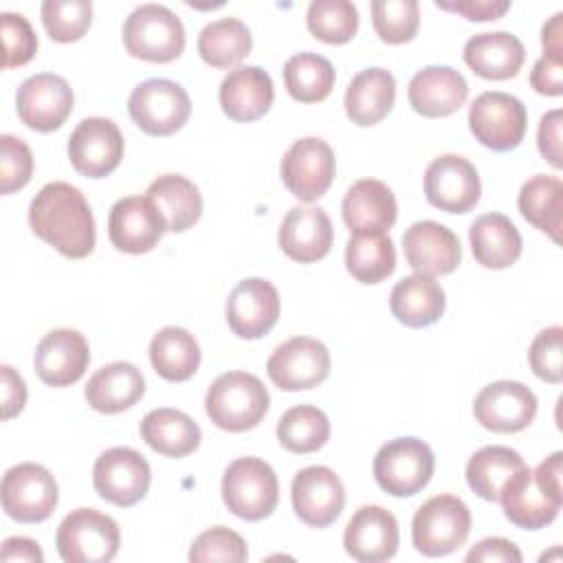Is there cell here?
Here are the masks:
<instances>
[{
	"label": "cell",
	"instance_id": "6da1fadb",
	"mask_svg": "<svg viewBox=\"0 0 563 563\" xmlns=\"http://www.w3.org/2000/svg\"><path fill=\"white\" fill-rule=\"evenodd\" d=\"M33 233L70 260H81L95 249V218L84 194L62 180L44 185L29 205Z\"/></svg>",
	"mask_w": 563,
	"mask_h": 563
},
{
	"label": "cell",
	"instance_id": "7a4b0ae2",
	"mask_svg": "<svg viewBox=\"0 0 563 563\" xmlns=\"http://www.w3.org/2000/svg\"><path fill=\"white\" fill-rule=\"evenodd\" d=\"M561 473H563L561 451L545 457L534 471L523 466L504 486L497 499L506 517L523 530H539L552 523L563 504Z\"/></svg>",
	"mask_w": 563,
	"mask_h": 563
},
{
	"label": "cell",
	"instance_id": "3957f363",
	"mask_svg": "<svg viewBox=\"0 0 563 563\" xmlns=\"http://www.w3.org/2000/svg\"><path fill=\"white\" fill-rule=\"evenodd\" d=\"M271 405L264 383L249 372L220 374L207 389L205 409L211 422L224 431H246L262 422Z\"/></svg>",
	"mask_w": 563,
	"mask_h": 563
},
{
	"label": "cell",
	"instance_id": "277c9868",
	"mask_svg": "<svg viewBox=\"0 0 563 563\" xmlns=\"http://www.w3.org/2000/svg\"><path fill=\"white\" fill-rule=\"evenodd\" d=\"M123 44L132 57L165 64L183 53L185 26L172 9L147 2L125 18Z\"/></svg>",
	"mask_w": 563,
	"mask_h": 563
},
{
	"label": "cell",
	"instance_id": "5b68a950",
	"mask_svg": "<svg viewBox=\"0 0 563 563\" xmlns=\"http://www.w3.org/2000/svg\"><path fill=\"white\" fill-rule=\"evenodd\" d=\"M121 534L112 517L95 508L68 512L55 534V545L66 563H108L119 552Z\"/></svg>",
	"mask_w": 563,
	"mask_h": 563
},
{
	"label": "cell",
	"instance_id": "8992f818",
	"mask_svg": "<svg viewBox=\"0 0 563 563\" xmlns=\"http://www.w3.org/2000/svg\"><path fill=\"white\" fill-rule=\"evenodd\" d=\"M222 499L235 517L260 521L277 506V475L271 464L260 457H238L224 471Z\"/></svg>",
	"mask_w": 563,
	"mask_h": 563
},
{
	"label": "cell",
	"instance_id": "52a82bcc",
	"mask_svg": "<svg viewBox=\"0 0 563 563\" xmlns=\"http://www.w3.org/2000/svg\"><path fill=\"white\" fill-rule=\"evenodd\" d=\"M471 532V510L455 495H435L413 515L411 539L420 554L444 556L457 550Z\"/></svg>",
	"mask_w": 563,
	"mask_h": 563
},
{
	"label": "cell",
	"instance_id": "ba28073f",
	"mask_svg": "<svg viewBox=\"0 0 563 563\" xmlns=\"http://www.w3.org/2000/svg\"><path fill=\"white\" fill-rule=\"evenodd\" d=\"M433 451L418 438H396L383 444L374 457L376 484L394 497L420 493L433 475Z\"/></svg>",
	"mask_w": 563,
	"mask_h": 563
},
{
	"label": "cell",
	"instance_id": "9c48e42d",
	"mask_svg": "<svg viewBox=\"0 0 563 563\" xmlns=\"http://www.w3.org/2000/svg\"><path fill=\"white\" fill-rule=\"evenodd\" d=\"M468 128L484 147L495 152H508L523 141L528 128V112L517 97L499 90H488L475 97V101L471 103Z\"/></svg>",
	"mask_w": 563,
	"mask_h": 563
},
{
	"label": "cell",
	"instance_id": "30bf717a",
	"mask_svg": "<svg viewBox=\"0 0 563 563\" xmlns=\"http://www.w3.org/2000/svg\"><path fill=\"white\" fill-rule=\"evenodd\" d=\"M128 110L143 132L152 136H169L187 123L191 101L180 84L169 79H147L130 92Z\"/></svg>",
	"mask_w": 563,
	"mask_h": 563
},
{
	"label": "cell",
	"instance_id": "8fae6325",
	"mask_svg": "<svg viewBox=\"0 0 563 563\" xmlns=\"http://www.w3.org/2000/svg\"><path fill=\"white\" fill-rule=\"evenodd\" d=\"M4 512L20 523H37L57 506V482L48 468L33 462L11 466L0 484Z\"/></svg>",
	"mask_w": 563,
	"mask_h": 563
},
{
	"label": "cell",
	"instance_id": "7c38bea8",
	"mask_svg": "<svg viewBox=\"0 0 563 563\" xmlns=\"http://www.w3.org/2000/svg\"><path fill=\"white\" fill-rule=\"evenodd\" d=\"M152 473L147 460L130 446L103 451L92 468L95 490L110 504L128 508L141 501L150 488Z\"/></svg>",
	"mask_w": 563,
	"mask_h": 563
},
{
	"label": "cell",
	"instance_id": "4fadbf2b",
	"mask_svg": "<svg viewBox=\"0 0 563 563\" xmlns=\"http://www.w3.org/2000/svg\"><path fill=\"white\" fill-rule=\"evenodd\" d=\"M334 172V152L317 136L295 141L282 158V180L286 189L303 202L321 198L330 189Z\"/></svg>",
	"mask_w": 563,
	"mask_h": 563
},
{
	"label": "cell",
	"instance_id": "5bb4252c",
	"mask_svg": "<svg viewBox=\"0 0 563 563\" xmlns=\"http://www.w3.org/2000/svg\"><path fill=\"white\" fill-rule=\"evenodd\" d=\"M266 372L284 391L312 389L330 374V352L312 336H292L273 350Z\"/></svg>",
	"mask_w": 563,
	"mask_h": 563
},
{
	"label": "cell",
	"instance_id": "9a60e30c",
	"mask_svg": "<svg viewBox=\"0 0 563 563\" xmlns=\"http://www.w3.org/2000/svg\"><path fill=\"white\" fill-rule=\"evenodd\" d=\"M68 158L73 167L88 178H103L114 172L123 158V136L112 119L88 117L68 139Z\"/></svg>",
	"mask_w": 563,
	"mask_h": 563
},
{
	"label": "cell",
	"instance_id": "2e32d148",
	"mask_svg": "<svg viewBox=\"0 0 563 563\" xmlns=\"http://www.w3.org/2000/svg\"><path fill=\"white\" fill-rule=\"evenodd\" d=\"M165 231L167 222L150 196H128L110 209L108 238L123 253L141 255L152 251Z\"/></svg>",
	"mask_w": 563,
	"mask_h": 563
},
{
	"label": "cell",
	"instance_id": "e0dca14e",
	"mask_svg": "<svg viewBox=\"0 0 563 563\" xmlns=\"http://www.w3.org/2000/svg\"><path fill=\"white\" fill-rule=\"evenodd\" d=\"M482 194L479 174L473 163L457 154L433 158L424 172L427 200L446 213L471 211Z\"/></svg>",
	"mask_w": 563,
	"mask_h": 563
},
{
	"label": "cell",
	"instance_id": "ac0fdd59",
	"mask_svg": "<svg viewBox=\"0 0 563 563\" xmlns=\"http://www.w3.org/2000/svg\"><path fill=\"white\" fill-rule=\"evenodd\" d=\"M18 117L37 132H53L73 112V90L68 81L53 73H37L24 79L15 95Z\"/></svg>",
	"mask_w": 563,
	"mask_h": 563
},
{
	"label": "cell",
	"instance_id": "d6986e66",
	"mask_svg": "<svg viewBox=\"0 0 563 563\" xmlns=\"http://www.w3.org/2000/svg\"><path fill=\"white\" fill-rule=\"evenodd\" d=\"M473 413L488 431L517 433L534 420L537 396L517 380H497L475 396Z\"/></svg>",
	"mask_w": 563,
	"mask_h": 563
},
{
	"label": "cell",
	"instance_id": "ffe728a7",
	"mask_svg": "<svg viewBox=\"0 0 563 563\" xmlns=\"http://www.w3.org/2000/svg\"><path fill=\"white\" fill-rule=\"evenodd\" d=\"M292 508L297 517L312 528L334 523L345 504V488L339 475L328 466H306L292 477Z\"/></svg>",
	"mask_w": 563,
	"mask_h": 563
},
{
	"label": "cell",
	"instance_id": "44dd1931",
	"mask_svg": "<svg viewBox=\"0 0 563 563\" xmlns=\"http://www.w3.org/2000/svg\"><path fill=\"white\" fill-rule=\"evenodd\" d=\"M279 317V292L262 279L238 282L227 299V323L242 339H260L271 332Z\"/></svg>",
	"mask_w": 563,
	"mask_h": 563
},
{
	"label": "cell",
	"instance_id": "7402d4cb",
	"mask_svg": "<svg viewBox=\"0 0 563 563\" xmlns=\"http://www.w3.org/2000/svg\"><path fill=\"white\" fill-rule=\"evenodd\" d=\"M402 251L407 264L427 277L449 275L462 260L457 235L440 222L420 220L402 233Z\"/></svg>",
	"mask_w": 563,
	"mask_h": 563
},
{
	"label": "cell",
	"instance_id": "603a6c76",
	"mask_svg": "<svg viewBox=\"0 0 563 563\" xmlns=\"http://www.w3.org/2000/svg\"><path fill=\"white\" fill-rule=\"evenodd\" d=\"M90 363V347L81 332L57 328L44 334L35 350V372L53 387H68L77 383Z\"/></svg>",
	"mask_w": 563,
	"mask_h": 563
},
{
	"label": "cell",
	"instance_id": "cb8c5ba5",
	"mask_svg": "<svg viewBox=\"0 0 563 563\" xmlns=\"http://www.w3.org/2000/svg\"><path fill=\"white\" fill-rule=\"evenodd\" d=\"M398 521L380 506H361L345 526V552L361 563H380L398 550Z\"/></svg>",
	"mask_w": 563,
	"mask_h": 563
},
{
	"label": "cell",
	"instance_id": "d4e9b609",
	"mask_svg": "<svg viewBox=\"0 0 563 563\" xmlns=\"http://www.w3.org/2000/svg\"><path fill=\"white\" fill-rule=\"evenodd\" d=\"M334 229L321 207H292L277 231L279 249L299 264L319 262L330 253Z\"/></svg>",
	"mask_w": 563,
	"mask_h": 563
},
{
	"label": "cell",
	"instance_id": "484cf974",
	"mask_svg": "<svg viewBox=\"0 0 563 563\" xmlns=\"http://www.w3.org/2000/svg\"><path fill=\"white\" fill-rule=\"evenodd\" d=\"M407 97L409 106L422 117H449L464 106L468 84L451 66H427L411 77Z\"/></svg>",
	"mask_w": 563,
	"mask_h": 563
},
{
	"label": "cell",
	"instance_id": "4316f807",
	"mask_svg": "<svg viewBox=\"0 0 563 563\" xmlns=\"http://www.w3.org/2000/svg\"><path fill=\"white\" fill-rule=\"evenodd\" d=\"M273 99V79L260 66H238L220 84V106L229 119L240 123L264 117Z\"/></svg>",
	"mask_w": 563,
	"mask_h": 563
},
{
	"label": "cell",
	"instance_id": "83f0119b",
	"mask_svg": "<svg viewBox=\"0 0 563 563\" xmlns=\"http://www.w3.org/2000/svg\"><path fill=\"white\" fill-rule=\"evenodd\" d=\"M526 59L521 40L508 31L477 33L464 44L466 66L484 79H510Z\"/></svg>",
	"mask_w": 563,
	"mask_h": 563
},
{
	"label": "cell",
	"instance_id": "f1b7e54d",
	"mask_svg": "<svg viewBox=\"0 0 563 563\" xmlns=\"http://www.w3.org/2000/svg\"><path fill=\"white\" fill-rule=\"evenodd\" d=\"M343 222L350 227V231H387L398 216L396 196L391 189L376 180V178H363L356 180L343 198L341 205Z\"/></svg>",
	"mask_w": 563,
	"mask_h": 563
},
{
	"label": "cell",
	"instance_id": "f546056e",
	"mask_svg": "<svg viewBox=\"0 0 563 563\" xmlns=\"http://www.w3.org/2000/svg\"><path fill=\"white\" fill-rule=\"evenodd\" d=\"M86 400L99 413H119L130 409L145 394L141 369L128 361H117L97 369L86 385Z\"/></svg>",
	"mask_w": 563,
	"mask_h": 563
},
{
	"label": "cell",
	"instance_id": "4dcf8cb0",
	"mask_svg": "<svg viewBox=\"0 0 563 563\" xmlns=\"http://www.w3.org/2000/svg\"><path fill=\"white\" fill-rule=\"evenodd\" d=\"M396 99V79L385 68L356 73L345 90V112L352 123L367 128L385 119Z\"/></svg>",
	"mask_w": 563,
	"mask_h": 563
},
{
	"label": "cell",
	"instance_id": "1f68e13d",
	"mask_svg": "<svg viewBox=\"0 0 563 563\" xmlns=\"http://www.w3.org/2000/svg\"><path fill=\"white\" fill-rule=\"evenodd\" d=\"M444 290L433 277L413 273L402 277L389 295L391 314L409 328H427L444 314Z\"/></svg>",
	"mask_w": 563,
	"mask_h": 563
},
{
	"label": "cell",
	"instance_id": "d6a6232c",
	"mask_svg": "<svg viewBox=\"0 0 563 563\" xmlns=\"http://www.w3.org/2000/svg\"><path fill=\"white\" fill-rule=\"evenodd\" d=\"M471 251L484 268H508L521 255V235L504 213H484L468 229Z\"/></svg>",
	"mask_w": 563,
	"mask_h": 563
},
{
	"label": "cell",
	"instance_id": "836d02e7",
	"mask_svg": "<svg viewBox=\"0 0 563 563\" xmlns=\"http://www.w3.org/2000/svg\"><path fill=\"white\" fill-rule=\"evenodd\" d=\"M141 438L167 457H185L200 444V427L185 411L161 407L141 420Z\"/></svg>",
	"mask_w": 563,
	"mask_h": 563
},
{
	"label": "cell",
	"instance_id": "e575fe53",
	"mask_svg": "<svg viewBox=\"0 0 563 563\" xmlns=\"http://www.w3.org/2000/svg\"><path fill=\"white\" fill-rule=\"evenodd\" d=\"M145 196L161 209L167 231L180 233L194 227L202 213V196L198 187L178 174H165L152 180Z\"/></svg>",
	"mask_w": 563,
	"mask_h": 563
},
{
	"label": "cell",
	"instance_id": "d590c367",
	"mask_svg": "<svg viewBox=\"0 0 563 563\" xmlns=\"http://www.w3.org/2000/svg\"><path fill=\"white\" fill-rule=\"evenodd\" d=\"M345 266L361 284H378L396 268V249L383 231H354L345 246Z\"/></svg>",
	"mask_w": 563,
	"mask_h": 563
},
{
	"label": "cell",
	"instance_id": "8d00e7d4",
	"mask_svg": "<svg viewBox=\"0 0 563 563\" xmlns=\"http://www.w3.org/2000/svg\"><path fill=\"white\" fill-rule=\"evenodd\" d=\"M521 216L554 242H561L563 227V183L556 176L537 174L523 183L517 198Z\"/></svg>",
	"mask_w": 563,
	"mask_h": 563
},
{
	"label": "cell",
	"instance_id": "74e56055",
	"mask_svg": "<svg viewBox=\"0 0 563 563\" xmlns=\"http://www.w3.org/2000/svg\"><path fill=\"white\" fill-rule=\"evenodd\" d=\"M150 361L158 376L172 383L187 380L200 365V345L185 328L167 325L150 343Z\"/></svg>",
	"mask_w": 563,
	"mask_h": 563
},
{
	"label": "cell",
	"instance_id": "f35d334b",
	"mask_svg": "<svg viewBox=\"0 0 563 563\" xmlns=\"http://www.w3.org/2000/svg\"><path fill=\"white\" fill-rule=\"evenodd\" d=\"M526 466L523 457L510 446H484L466 464L468 486L486 501H497L504 486Z\"/></svg>",
	"mask_w": 563,
	"mask_h": 563
},
{
	"label": "cell",
	"instance_id": "ab89813d",
	"mask_svg": "<svg viewBox=\"0 0 563 563\" xmlns=\"http://www.w3.org/2000/svg\"><path fill=\"white\" fill-rule=\"evenodd\" d=\"M253 40L249 26L238 18H220L202 26L198 53L213 68H231L251 53Z\"/></svg>",
	"mask_w": 563,
	"mask_h": 563
},
{
	"label": "cell",
	"instance_id": "60d3db41",
	"mask_svg": "<svg viewBox=\"0 0 563 563\" xmlns=\"http://www.w3.org/2000/svg\"><path fill=\"white\" fill-rule=\"evenodd\" d=\"M334 66L317 53H297L284 64V86L295 101H323L334 88Z\"/></svg>",
	"mask_w": 563,
	"mask_h": 563
},
{
	"label": "cell",
	"instance_id": "b9f144b4",
	"mask_svg": "<svg viewBox=\"0 0 563 563\" xmlns=\"http://www.w3.org/2000/svg\"><path fill=\"white\" fill-rule=\"evenodd\" d=\"M330 438V420L314 405L290 407L277 422V440L290 453H312Z\"/></svg>",
	"mask_w": 563,
	"mask_h": 563
},
{
	"label": "cell",
	"instance_id": "7bdbcfd3",
	"mask_svg": "<svg viewBox=\"0 0 563 563\" xmlns=\"http://www.w3.org/2000/svg\"><path fill=\"white\" fill-rule=\"evenodd\" d=\"M306 22L317 40L345 44L358 31V11L350 0H312Z\"/></svg>",
	"mask_w": 563,
	"mask_h": 563
},
{
	"label": "cell",
	"instance_id": "ee69618b",
	"mask_svg": "<svg viewBox=\"0 0 563 563\" xmlns=\"http://www.w3.org/2000/svg\"><path fill=\"white\" fill-rule=\"evenodd\" d=\"M42 22L51 40L77 42L90 29L92 4L90 0H44Z\"/></svg>",
	"mask_w": 563,
	"mask_h": 563
},
{
	"label": "cell",
	"instance_id": "f6af8a7d",
	"mask_svg": "<svg viewBox=\"0 0 563 563\" xmlns=\"http://www.w3.org/2000/svg\"><path fill=\"white\" fill-rule=\"evenodd\" d=\"M372 24L376 35L387 44H405L413 40L420 24V7L416 0H374Z\"/></svg>",
	"mask_w": 563,
	"mask_h": 563
},
{
	"label": "cell",
	"instance_id": "bcb514c9",
	"mask_svg": "<svg viewBox=\"0 0 563 563\" xmlns=\"http://www.w3.org/2000/svg\"><path fill=\"white\" fill-rule=\"evenodd\" d=\"M249 550L246 541L233 532L231 528L216 526L205 530L196 537L189 548L191 563H207V561H227V563H242L246 561Z\"/></svg>",
	"mask_w": 563,
	"mask_h": 563
},
{
	"label": "cell",
	"instance_id": "7dc6e473",
	"mask_svg": "<svg viewBox=\"0 0 563 563\" xmlns=\"http://www.w3.org/2000/svg\"><path fill=\"white\" fill-rule=\"evenodd\" d=\"M528 361L541 380L559 385L563 380V328L541 330L528 350Z\"/></svg>",
	"mask_w": 563,
	"mask_h": 563
},
{
	"label": "cell",
	"instance_id": "c3c4849f",
	"mask_svg": "<svg viewBox=\"0 0 563 563\" xmlns=\"http://www.w3.org/2000/svg\"><path fill=\"white\" fill-rule=\"evenodd\" d=\"M0 18H2L0 29H2V44H4L2 66L13 68L31 62L37 51V37L29 20L11 11H4Z\"/></svg>",
	"mask_w": 563,
	"mask_h": 563
},
{
	"label": "cell",
	"instance_id": "681fc988",
	"mask_svg": "<svg viewBox=\"0 0 563 563\" xmlns=\"http://www.w3.org/2000/svg\"><path fill=\"white\" fill-rule=\"evenodd\" d=\"M0 147H2L0 191L11 194L15 189H22L31 180L33 154H31L29 145L13 134H2Z\"/></svg>",
	"mask_w": 563,
	"mask_h": 563
},
{
	"label": "cell",
	"instance_id": "f907efd6",
	"mask_svg": "<svg viewBox=\"0 0 563 563\" xmlns=\"http://www.w3.org/2000/svg\"><path fill=\"white\" fill-rule=\"evenodd\" d=\"M561 123H563V112L550 110L541 117L539 130H537V145L541 156L556 169L563 167V156H561Z\"/></svg>",
	"mask_w": 563,
	"mask_h": 563
},
{
	"label": "cell",
	"instance_id": "816d5d0a",
	"mask_svg": "<svg viewBox=\"0 0 563 563\" xmlns=\"http://www.w3.org/2000/svg\"><path fill=\"white\" fill-rule=\"evenodd\" d=\"M466 561L468 563H521V552L508 539L488 537L468 550Z\"/></svg>",
	"mask_w": 563,
	"mask_h": 563
},
{
	"label": "cell",
	"instance_id": "f5cc1de1",
	"mask_svg": "<svg viewBox=\"0 0 563 563\" xmlns=\"http://www.w3.org/2000/svg\"><path fill=\"white\" fill-rule=\"evenodd\" d=\"M435 4L444 11H453V13L464 15L466 20H477V22L497 20L510 9L508 0H457V2L438 0Z\"/></svg>",
	"mask_w": 563,
	"mask_h": 563
},
{
	"label": "cell",
	"instance_id": "db71d44e",
	"mask_svg": "<svg viewBox=\"0 0 563 563\" xmlns=\"http://www.w3.org/2000/svg\"><path fill=\"white\" fill-rule=\"evenodd\" d=\"M563 62H556L552 57L541 55L530 73V86L539 92V95H548V97H559L563 92Z\"/></svg>",
	"mask_w": 563,
	"mask_h": 563
},
{
	"label": "cell",
	"instance_id": "11a10c76",
	"mask_svg": "<svg viewBox=\"0 0 563 563\" xmlns=\"http://www.w3.org/2000/svg\"><path fill=\"white\" fill-rule=\"evenodd\" d=\"M0 369H2V418L9 420L24 409L26 385L11 365H2Z\"/></svg>",
	"mask_w": 563,
	"mask_h": 563
},
{
	"label": "cell",
	"instance_id": "9f6ffc18",
	"mask_svg": "<svg viewBox=\"0 0 563 563\" xmlns=\"http://www.w3.org/2000/svg\"><path fill=\"white\" fill-rule=\"evenodd\" d=\"M0 559L4 563H42L44 554L37 545V541L26 539V537H9L2 543V552Z\"/></svg>",
	"mask_w": 563,
	"mask_h": 563
},
{
	"label": "cell",
	"instance_id": "6f0895ef",
	"mask_svg": "<svg viewBox=\"0 0 563 563\" xmlns=\"http://www.w3.org/2000/svg\"><path fill=\"white\" fill-rule=\"evenodd\" d=\"M541 44H543V55L552 57L556 62H563V13H554L541 31Z\"/></svg>",
	"mask_w": 563,
	"mask_h": 563
}]
</instances>
